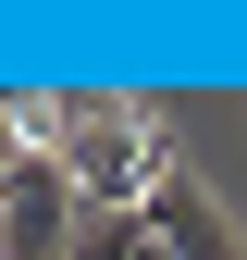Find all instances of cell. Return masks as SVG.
Returning <instances> with one entry per match:
<instances>
[{
    "mask_svg": "<svg viewBox=\"0 0 247 260\" xmlns=\"http://www.w3.org/2000/svg\"><path fill=\"white\" fill-rule=\"evenodd\" d=\"M50 149L74 161V199L87 211H148V186H161V161H173L124 87H62L50 100Z\"/></svg>",
    "mask_w": 247,
    "mask_h": 260,
    "instance_id": "cell-1",
    "label": "cell"
},
{
    "mask_svg": "<svg viewBox=\"0 0 247 260\" xmlns=\"http://www.w3.org/2000/svg\"><path fill=\"white\" fill-rule=\"evenodd\" d=\"M74 223H87V199H74V161L50 137L25 161H0V260H74Z\"/></svg>",
    "mask_w": 247,
    "mask_h": 260,
    "instance_id": "cell-2",
    "label": "cell"
},
{
    "mask_svg": "<svg viewBox=\"0 0 247 260\" xmlns=\"http://www.w3.org/2000/svg\"><path fill=\"white\" fill-rule=\"evenodd\" d=\"M148 223H161V248L173 260H247V236H235V211L210 199L185 161H161V186H148Z\"/></svg>",
    "mask_w": 247,
    "mask_h": 260,
    "instance_id": "cell-3",
    "label": "cell"
},
{
    "mask_svg": "<svg viewBox=\"0 0 247 260\" xmlns=\"http://www.w3.org/2000/svg\"><path fill=\"white\" fill-rule=\"evenodd\" d=\"M74 260H173V248H161L148 211H87L74 223Z\"/></svg>",
    "mask_w": 247,
    "mask_h": 260,
    "instance_id": "cell-4",
    "label": "cell"
}]
</instances>
